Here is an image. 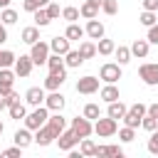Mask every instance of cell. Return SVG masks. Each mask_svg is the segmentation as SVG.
I'll list each match as a JSON object with an SVG mask.
<instances>
[{"mask_svg": "<svg viewBox=\"0 0 158 158\" xmlns=\"http://www.w3.org/2000/svg\"><path fill=\"white\" fill-rule=\"evenodd\" d=\"M47 118H49V109H47L44 104H40V106H35V109L25 116V126H27L30 131H37L40 126L47 123Z\"/></svg>", "mask_w": 158, "mask_h": 158, "instance_id": "obj_1", "label": "cell"}, {"mask_svg": "<svg viewBox=\"0 0 158 158\" xmlns=\"http://www.w3.org/2000/svg\"><path fill=\"white\" fill-rule=\"evenodd\" d=\"M146 109H148V106H146V104H141V101H138V104H133L131 109H126V114H123V118H121V121H123V126L138 128V126H141V118L146 116Z\"/></svg>", "mask_w": 158, "mask_h": 158, "instance_id": "obj_2", "label": "cell"}, {"mask_svg": "<svg viewBox=\"0 0 158 158\" xmlns=\"http://www.w3.org/2000/svg\"><path fill=\"white\" fill-rule=\"evenodd\" d=\"M118 131V121L116 118H111V116H106V118H96L94 121V133H99V138H109V136H114Z\"/></svg>", "mask_w": 158, "mask_h": 158, "instance_id": "obj_3", "label": "cell"}, {"mask_svg": "<svg viewBox=\"0 0 158 158\" xmlns=\"http://www.w3.org/2000/svg\"><path fill=\"white\" fill-rule=\"evenodd\" d=\"M138 77L146 86H158V62H143L138 67Z\"/></svg>", "mask_w": 158, "mask_h": 158, "instance_id": "obj_4", "label": "cell"}, {"mask_svg": "<svg viewBox=\"0 0 158 158\" xmlns=\"http://www.w3.org/2000/svg\"><path fill=\"white\" fill-rule=\"evenodd\" d=\"M99 79L106 81V84H116V81L121 79V64H118V62H106V64H101Z\"/></svg>", "mask_w": 158, "mask_h": 158, "instance_id": "obj_5", "label": "cell"}, {"mask_svg": "<svg viewBox=\"0 0 158 158\" xmlns=\"http://www.w3.org/2000/svg\"><path fill=\"white\" fill-rule=\"evenodd\" d=\"M30 57H32V62L35 64H47V57H49V42H42V40H37L35 44H30Z\"/></svg>", "mask_w": 158, "mask_h": 158, "instance_id": "obj_6", "label": "cell"}, {"mask_svg": "<svg viewBox=\"0 0 158 158\" xmlns=\"http://www.w3.org/2000/svg\"><path fill=\"white\" fill-rule=\"evenodd\" d=\"M72 131L77 133V138H86L94 133V123L86 116H77V118H72Z\"/></svg>", "mask_w": 158, "mask_h": 158, "instance_id": "obj_7", "label": "cell"}, {"mask_svg": "<svg viewBox=\"0 0 158 158\" xmlns=\"http://www.w3.org/2000/svg\"><path fill=\"white\" fill-rule=\"evenodd\" d=\"M77 143H79V138H77V133H74L72 128H64V131L57 136V146H59V151H64V153H69Z\"/></svg>", "mask_w": 158, "mask_h": 158, "instance_id": "obj_8", "label": "cell"}, {"mask_svg": "<svg viewBox=\"0 0 158 158\" xmlns=\"http://www.w3.org/2000/svg\"><path fill=\"white\" fill-rule=\"evenodd\" d=\"M32 67H35V62H32V57L30 54H20L17 59H15V64H12V69H15V74L17 77H30V72H32Z\"/></svg>", "mask_w": 158, "mask_h": 158, "instance_id": "obj_9", "label": "cell"}, {"mask_svg": "<svg viewBox=\"0 0 158 158\" xmlns=\"http://www.w3.org/2000/svg\"><path fill=\"white\" fill-rule=\"evenodd\" d=\"M77 91L79 94H96L99 91V79L96 77H91V74H86V77H81L79 81H77Z\"/></svg>", "mask_w": 158, "mask_h": 158, "instance_id": "obj_10", "label": "cell"}, {"mask_svg": "<svg viewBox=\"0 0 158 158\" xmlns=\"http://www.w3.org/2000/svg\"><path fill=\"white\" fill-rule=\"evenodd\" d=\"M54 141H57V133H54L47 123L40 126V128L35 131V143H37V146H52Z\"/></svg>", "mask_w": 158, "mask_h": 158, "instance_id": "obj_11", "label": "cell"}, {"mask_svg": "<svg viewBox=\"0 0 158 158\" xmlns=\"http://www.w3.org/2000/svg\"><path fill=\"white\" fill-rule=\"evenodd\" d=\"M104 32H106V30H104V22H99L96 17H94V20H86L84 35H86L89 40H94V42H96V40H101V37H104Z\"/></svg>", "mask_w": 158, "mask_h": 158, "instance_id": "obj_12", "label": "cell"}, {"mask_svg": "<svg viewBox=\"0 0 158 158\" xmlns=\"http://www.w3.org/2000/svg\"><path fill=\"white\" fill-rule=\"evenodd\" d=\"M25 104H30V106L44 104V86H30L25 91Z\"/></svg>", "mask_w": 158, "mask_h": 158, "instance_id": "obj_13", "label": "cell"}, {"mask_svg": "<svg viewBox=\"0 0 158 158\" xmlns=\"http://www.w3.org/2000/svg\"><path fill=\"white\" fill-rule=\"evenodd\" d=\"M64 104H67V99H64V94H59V89L57 91H49V96H44V106L49 111H62Z\"/></svg>", "mask_w": 158, "mask_h": 158, "instance_id": "obj_14", "label": "cell"}, {"mask_svg": "<svg viewBox=\"0 0 158 158\" xmlns=\"http://www.w3.org/2000/svg\"><path fill=\"white\" fill-rule=\"evenodd\" d=\"M12 141H15V146H20V148L25 151L27 146H32V143H35V136H32V131L25 126V128H17V131H15Z\"/></svg>", "mask_w": 158, "mask_h": 158, "instance_id": "obj_15", "label": "cell"}, {"mask_svg": "<svg viewBox=\"0 0 158 158\" xmlns=\"http://www.w3.org/2000/svg\"><path fill=\"white\" fill-rule=\"evenodd\" d=\"M69 49H72V42H69L64 35H62V37H52V40H49V52H54V54H62V57H64Z\"/></svg>", "mask_w": 158, "mask_h": 158, "instance_id": "obj_16", "label": "cell"}, {"mask_svg": "<svg viewBox=\"0 0 158 158\" xmlns=\"http://www.w3.org/2000/svg\"><path fill=\"white\" fill-rule=\"evenodd\" d=\"M64 79H67V72H49L47 79H44V89L47 91H57L64 84Z\"/></svg>", "mask_w": 158, "mask_h": 158, "instance_id": "obj_17", "label": "cell"}, {"mask_svg": "<svg viewBox=\"0 0 158 158\" xmlns=\"http://www.w3.org/2000/svg\"><path fill=\"white\" fill-rule=\"evenodd\" d=\"M47 126L59 136L64 128H67V118L62 116V111H54V114H49V118H47Z\"/></svg>", "mask_w": 158, "mask_h": 158, "instance_id": "obj_18", "label": "cell"}, {"mask_svg": "<svg viewBox=\"0 0 158 158\" xmlns=\"http://www.w3.org/2000/svg\"><path fill=\"white\" fill-rule=\"evenodd\" d=\"M148 49H151V42H148V40H133V44H131V57L146 59V57H148Z\"/></svg>", "mask_w": 158, "mask_h": 158, "instance_id": "obj_19", "label": "cell"}, {"mask_svg": "<svg viewBox=\"0 0 158 158\" xmlns=\"http://www.w3.org/2000/svg\"><path fill=\"white\" fill-rule=\"evenodd\" d=\"M99 10H101V7H99V5H94L91 0H84V2L79 5V15H81L84 20H94V17L99 15Z\"/></svg>", "mask_w": 158, "mask_h": 158, "instance_id": "obj_20", "label": "cell"}, {"mask_svg": "<svg viewBox=\"0 0 158 158\" xmlns=\"http://www.w3.org/2000/svg\"><path fill=\"white\" fill-rule=\"evenodd\" d=\"M126 109H128V106H126L121 99H116V101H111V104H109V109H106V116H111V118H116V121H118V118H123Z\"/></svg>", "mask_w": 158, "mask_h": 158, "instance_id": "obj_21", "label": "cell"}, {"mask_svg": "<svg viewBox=\"0 0 158 158\" xmlns=\"http://www.w3.org/2000/svg\"><path fill=\"white\" fill-rule=\"evenodd\" d=\"M114 49H116V42H114V40H106V37L96 40V54L109 57V54H114Z\"/></svg>", "mask_w": 158, "mask_h": 158, "instance_id": "obj_22", "label": "cell"}, {"mask_svg": "<svg viewBox=\"0 0 158 158\" xmlns=\"http://www.w3.org/2000/svg\"><path fill=\"white\" fill-rule=\"evenodd\" d=\"M84 62H86V59L79 54V49H69V52L64 54V64H67L69 69H77V67H81Z\"/></svg>", "mask_w": 158, "mask_h": 158, "instance_id": "obj_23", "label": "cell"}, {"mask_svg": "<svg viewBox=\"0 0 158 158\" xmlns=\"http://www.w3.org/2000/svg\"><path fill=\"white\" fill-rule=\"evenodd\" d=\"M47 69L49 72H67V64H64V57L62 54H49L47 57Z\"/></svg>", "mask_w": 158, "mask_h": 158, "instance_id": "obj_24", "label": "cell"}, {"mask_svg": "<svg viewBox=\"0 0 158 158\" xmlns=\"http://www.w3.org/2000/svg\"><path fill=\"white\" fill-rule=\"evenodd\" d=\"M99 96H101V99H104L106 104H111V101L121 99V94H118V86H116V84H106V86H101Z\"/></svg>", "mask_w": 158, "mask_h": 158, "instance_id": "obj_25", "label": "cell"}, {"mask_svg": "<svg viewBox=\"0 0 158 158\" xmlns=\"http://www.w3.org/2000/svg\"><path fill=\"white\" fill-rule=\"evenodd\" d=\"M64 37H67L69 42L81 40V37H84V27H81L79 22H69V25H67V30H64Z\"/></svg>", "mask_w": 158, "mask_h": 158, "instance_id": "obj_26", "label": "cell"}, {"mask_svg": "<svg viewBox=\"0 0 158 158\" xmlns=\"http://www.w3.org/2000/svg\"><path fill=\"white\" fill-rule=\"evenodd\" d=\"M79 54H81L84 59L96 57V42H94V40H81V42H79Z\"/></svg>", "mask_w": 158, "mask_h": 158, "instance_id": "obj_27", "label": "cell"}, {"mask_svg": "<svg viewBox=\"0 0 158 158\" xmlns=\"http://www.w3.org/2000/svg\"><path fill=\"white\" fill-rule=\"evenodd\" d=\"M20 37H22V42H25V44H35V42L40 40V27H37V25H30V27H25V30H22V35H20Z\"/></svg>", "mask_w": 158, "mask_h": 158, "instance_id": "obj_28", "label": "cell"}, {"mask_svg": "<svg viewBox=\"0 0 158 158\" xmlns=\"http://www.w3.org/2000/svg\"><path fill=\"white\" fill-rule=\"evenodd\" d=\"M7 114H10V118L20 121V118H25V116H27V106H25L22 101H15V104H10V106H7Z\"/></svg>", "mask_w": 158, "mask_h": 158, "instance_id": "obj_29", "label": "cell"}, {"mask_svg": "<svg viewBox=\"0 0 158 158\" xmlns=\"http://www.w3.org/2000/svg\"><path fill=\"white\" fill-rule=\"evenodd\" d=\"M94 151H96V143L86 136V138H79V153L84 156V158H89V156H94Z\"/></svg>", "mask_w": 158, "mask_h": 158, "instance_id": "obj_30", "label": "cell"}, {"mask_svg": "<svg viewBox=\"0 0 158 158\" xmlns=\"http://www.w3.org/2000/svg\"><path fill=\"white\" fill-rule=\"evenodd\" d=\"M32 20H35V25L37 27H47L52 20H49V15H47V10L44 7H37L35 12H32Z\"/></svg>", "mask_w": 158, "mask_h": 158, "instance_id": "obj_31", "label": "cell"}, {"mask_svg": "<svg viewBox=\"0 0 158 158\" xmlns=\"http://www.w3.org/2000/svg\"><path fill=\"white\" fill-rule=\"evenodd\" d=\"M0 22L7 27V25H15L17 22V10H12V7H2L0 10Z\"/></svg>", "mask_w": 158, "mask_h": 158, "instance_id": "obj_32", "label": "cell"}, {"mask_svg": "<svg viewBox=\"0 0 158 158\" xmlns=\"http://www.w3.org/2000/svg\"><path fill=\"white\" fill-rule=\"evenodd\" d=\"M114 54H116V59H118V64H121V67L131 62V47H123V44H118V47L114 49Z\"/></svg>", "mask_w": 158, "mask_h": 158, "instance_id": "obj_33", "label": "cell"}, {"mask_svg": "<svg viewBox=\"0 0 158 158\" xmlns=\"http://www.w3.org/2000/svg\"><path fill=\"white\" fill-rule=\"evenodd\" d=\"M62 17H64L67 22H77L81 15H79V7H74V5H67V7H62Z\"/></svg>", "mask_w": 158, "mask_h": 158, "instance_id": "obj_34", "label": "cell"}, {"mask_svg": "<svg viewBox=\"0 0 158 158\" xmlns=\"http://www.w3.org/2000/svg\"><path fill=\"white\" fill-rule=\"evenodd\" d=\"M138 22H141L143 27H151V25H156V22H158V15H156L153 10H143V12H141V17H138Z\"/></svg>", "mask_w": 158, "mask_h": 158, "instance_id": "obj_35", "label": "cell"}, {"mask_svg": "<svg viewBox=\"0 0 158 158\" xmlns=\"http://www.w3.org/2000/svg\"><path fill=\"white\" fill-rule=\"evenodd\" d=\"M15 52L12 49H0V67H12L15 64Z\"/></svg>", "mask_w": 158, "mask_h": 158, "instance_id": "obj_36", "label": "cell"}, {"mask_svg": "<svg viewBox=\"0 0 158 158\" xmlns=\"http://www.w3.org/2000/svg\"><path fill=\"white\" fill-rule=\"evenodd\" d=\"M81 116H86L89 121H96L99 116H101V111H99V104H86L84 106V114Z\"/></svg>", "mask_w": 158, "mask_h": 158, "instance_id": "obj_37", "label": "cell"}, {"mask_svg": "<svg viewBox=\"0 0 158 158\" xmlns=\"http://www.w3.org/2000/svg\"><path fill=\"white\" fill-rule=\"evenodd\" d=\"M141 128H146L148 133H151V131H156V128H158V118H156V116H151V114H146V116L141 118Z\"/></svg>", "mask_w": 158, "mask_h": 158, "instance_id": "obj_38", "label": "cell"}, {"mask_svg": "<svg viewBox=\"0 0 158 158\" xmlns=\"http://www.w3.org/2000/svg\"><path fill=\"white\" fill-rule=\"evenodd\" d=\"M118 138H121V143H131V141L136 138V128H131V126L118 128Z\"/></svg>", "mask_w": 158, "mask_h": 158, "instance_id": "obj_39", "label": "cell"}, {"mask_svg": "<svg viewBox=\"0 0 158 158\" xmlns=\"http://www.w3.org/2000/svg\"><path fill=\"white\" fill-rule=\"evenodd\" d=\"M44 5H47V0H25L22 2V10L25 12H35L37 7H44Z\"/></svg>", "mask_w": 158, "mask_h": 158, "instance_id": "obj_40", "label": "cell"}, {"mask_svg": "<svg viewBox=\"0 0 158 158\" xmlns=\"http://www.w3.org/2000/svg\"><path fill=\"white\" fill-rule=\"evenodd\" d=\"M146 148H148V153H153V156H158V128H156V131H151V138H148V143H146Z\"/></svg>", "mask_w": 158, "mask_h": 158, "instance_id": "obj_41", "label": "cell"}, {"mask_svg": "<svg viewBox=\"0 0 158 158\" xmlns=\"http://www.w3.org/2000/svg\"><path fill=\"white\" fill-rule=\"evenodd\" d=\"M101 10H104L106 15H116V12H118V0H104V2H101Z\"/></svg>", "mask_w": 158, "mask_h": 158, "instance_id": "obj_42", "label": "cell"}, {"mask_svg": "<svg viewBox=\"0 0 158 158\" xmlns=\"http://www.w3.org/2000/svg\"><path fill=\"white\" fill-rule=\"evenodd\" d=\"M44 10H47V15H49V20H57V17L62 15V10H59V5H57V2H52V0H49V2L44 5Z\"/></svg>", "mask_w": 158, "mask_h": 158, "instance_id": "obj_43", "label": "cell"}, {"mask_svg": "<svg viewBox=\"0 0 158 158\" xmlns=\"http://www.w3.org/2000/svg\"><path fill=\"white\" fill-rule=\"evenodd\" d=\"M104 156H114V158H123V148H121V146H104Z\"/></svg>", "mask_w": 158, "mask_h": 158, "instance_id": "obj_44", "label": "cell"}, {"mask_svg": "<svg viewBox=\"0 0 158 158\" xmlns=\"http://www.w3.org/2000/svg\"><path fill=\"white\" fill-rule=\"evenodd\" d=\"M146 40H148L151 44H158V22L148 27V35H146Z\"/></svg>", "mask_w": 158, "mask_h": 158, "instance_id": "obj_45", "label": "cell"}, {"mask_svg": "<svg viewBox=\"0 0 158 158\" xmlns=\"http://www.w3.org/2000/svg\"><path fill=\"white\" fill-rule=\"evenodd\" d=\"M20 153H22V148L20 146H12V148H5L2 151V158H20Z\"/></svg>", "mask_w": 158, "mask_h": 158, "instance_id": "obj_46", "label": "cell"}, {"mask_svg": "<svg viewBox=\"0 0 158 158\" xmlns=\"http://www.w3.org/2000/svg\"><path fill=\"white\" fill-rule=\"evenodd\" d=\"M141 2H143V10H153V12L158 10V0H141Z\"/></svg>", "mask_w": 158, "mask_h": 158, "instance_id": "obj_47", "label": "cell"}, {"mask_svg": "<svg viewBox=\"0 0 158 158\" xmlns=\"http://www.w3.org/2000/svg\"><path fill=\"white\" fill-rule=\"evenodd\" d=\"M2 99H5V104H7V106H10V104H15V101H20V96H17L15 91H10V94H7V96H2Z\"/></svg>", "mask_w": 158, "mask_h": 158, "instance_id": "obj_48", "label": "cell"}, {"mask_svg": "<svg viewBox=\"0 0 158 158\" xmlns=\"http://www.w3.org/2000/svg\"><path fill=\"white\" fill-rule=\"evenodd\" d=\"M5 42H7V27L0 22V44H5Z\"/></svg>", "mask_w": 158, "mask_h": 158, "instance_id": "obj_49", "label": "cell"}, {"mask_svg": "<svg viewBox=\"0 0 158 158\" xmlns=\"http://www.w3.org/2000/svg\"><path fill=\"white\" fill-rule=\"evenodd\" d=\"M10 2H12V0H0V10H2V7H10Z\"/></svg>", "mask_w": 158, "mask_h": 158, "instance_id": "obj_50", "label": "cell"}, {"mask_svg": "<svg viewBox=\"0 0 158 158\" xmlns=\"http://www.w3.org/2000/svg\"><path fill=\"white\" fill-rule=\"evenodd\" d=\"M5 109H7V104H5V99L0 96V111H5Z\"/></svg>", "mask_w": 158, "mask_h": 158, "instance_id": "obj_51", "label": "cell"}, {"mask_svg": "<svg viewBox=\"0 0 158 158\" xmlns=\"http://www.w3.org/2000/svg\"><path fill=\"white\" fill-rule=\"evenodd\" d=\"M2 131H5V123H2V121H0V136H2Z\"/></svg>", "mask_w": 158, "mask_h": 158, "instance_id": "obj_52", "label": "cell"}, {"mask_svg": "<svg viewBox=\"0 0 158 158\" xmlns=\"http://www.w3.org/2000/svg\"><path fill=\"white\" fill-rule=\"evenodd\" d=\"M156 15H158V10H156Z\"/></svg>", "mask_w": 158, "mask_h": 158, "instance_id": "obj_53", "label": "cell"}, {"mask_svg": "<svg viewBox=\"0 0 158 158\" xmlns=\"http://www.w3.org/2000/svg\"><path fill=\"white\" fill-rule=\"evenodd\" d=\"M47 2H49V0H47Z\"/></svg>", "mask_w": 158, "mask_h": 158, "instance_id": "obj_54", "label": "cell"}]
</instances>
